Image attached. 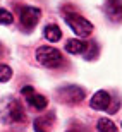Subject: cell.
<instances>
[{
    "label": "cell",
    "instance_id": "cell-1",
    "mask_svg": "<svg viewBox=\"0 0 122 132\" xmlns=\"http://www.w3.org/2000/svg\"><path fill=\"white\" fill-rule=\"evenodd\" d=\"M36 60L48 69H57L64 64V57L54 46H40L36 50Z\"/></svg>",
    "mask_w": 122,
    "mask_h": 132
},
{
    "label": "cell",
    "instance_id": "cell-11",
    "mask_svg": "<svg viewBox=\"0 0 122 132\" xmlns=\"http://www.w3.org/2000/svg\"><path fill=\"white\" fill-rule=\"evenodd\" d=\"M43 34H45V38L48 39V41H52V43H55V41H59L62 38V31L59 29L57 24H48L43 29Z\"/></svg>",
    "mask_w": 122,
    "mask_h": 132
},
{
    "label": "cell",
    "instance_id": "cell-3",
    "mask_svg": "<svg viewBox=\"0 0 122 132\" xmlns=\"http://www.w3.org/2000/svg\"><path fill=\"white\" fill-rule=\"evenodd\" d=\"M57 98L62 103L76 105V103H81L84 100V89L76 86V84H67V86H62L57 89Z\"/></svg>",
    "mask_w": 122,
    "mask_h": 132
},
{
    "label": "cell",
    "instance_id": "cell-13",
    "mask_svg": "<svg viewBox=\"0 0 122 132\" xmlns=\"http://www.w3.org/2000/svg\"><path fill=\"white\" fill-rule=\"evenodd\" d=\"M84 59L86 60H93L95 57L98 55V46H96V43L95 41H88L86 43V50H84Z\"/></svg>",
    "mask_w": 122,
    "mask_h": 132
},
{
    "label": "cell",
    "instance_id": "cell-7",
    "mask_svg": "<svg viewBox=\"0 0 122 132\" xmlns=\"http://www.w3.org/2000/svg\"><path fill=\"white\" fill-rule=\"evenodd\" d=\"M110 103H112V96L107 91H96L93 94V98L89 100V106L95 110H110Z\"/></svg>",
    "mask_w": 122,
    "mask_h": 132
},
{
    "label": "cell",
    "instance_id": "cell-6",
    "mask_svg": "<svg viewBox=\"0 0 122 132\" xmlns=\"http://www.w3.org/2000/svg\"><path fill=\"white\" fill-rule=\"evenodd\" d=\"M21 94L24 96L26 101L29 103L34 110H45V108H47V105H48V100L45 98L43 94L34 93V89L31 88V86H24V88L21 89Z\"/></svg>",
    "mask_w": 122,
    "mask_h": 132
},
{
    "label": "cell",
    "instance_id": "cell-12",
    "mask_svg": "<svg viewBox=\"0 0 122 132\" xmlns=\"http://www.w3.org/2000/svg\"><path fill=\"white\" fill-rule=\"evenodd\" d=\"M96 130L98 132H119V129L112 120H108V118H100V120L96 122Z\"/></svg>",
    "mask_w": 122,
    "mask_h": 132
},
{
    "label": "cell",
    "instance_id": "cell-2",
    "mask_svg": "<svg viewBox=\"0 0 122 132\" xmlns=\"http://www.w3.org/2000/svg\"><path fill=\"white\" fill-rule=\"evenodd\" d=\"M65 22L69 24V28L78 34L79 38H84V36H89L93 31V24L88 19H84L81 14H76V12H65L64 15Z\"/></svg>",
    "mask_w": 122,
    "mask_h": 132
},
{
    "label": "cell",
    "instance_id": "cell-9",
    "mask_svg": "<svg viewBox=\"0 0 122 132\" xmlns=\"http://www.w3.org/2000/svg\"><path fill=\"white\" fill-rule=\"evenodd\" d=\"M105 12L112 21H120L122 19V4L120 0H108L105 4Z\"/></svg>",
    "mask_w": 122,
    "mask_h": 132
},
{
    "label": "cell",
    "instance_id": "cell-4",
    "mask_svg": "<svg viewBox=\"0 0 122 132\" xmlns=\"http://www.w3.org/2000/svg\"><path fill=\"white\" fill-rule=\"evenodd\" d=\"M40 17H41V10L36 9V7H22L19 10V19L22 28H26L28 31L34 29L36 24L40 22Z\"/></svg>",
    "mask_w": 122,
    "mask_h": 132
},
{
    "label": "cell",
    "instance_id": "cell-10",
    "mask_svg": "<svg viewBox=\"0 0 122 132\" xmlns=\"http://www.w3.org/2000/svg\"><path fill=\"white\" fill-rule=\"evenodd\" d=\"M86 43L88 41H83V39H67V43H65V50H67L69 53L72 55H83L84 50H86Z\"/></svg>",
    "mask_w": 122,
    "mask_h": 132
},
{
    "label": "cell",
    "instance_id": "cell-8",
    "mask_svg": "<svg viewBox=\"0 0 122 132\" xmlns=\"http://www.w3.org/2000/svg\"><path fill=\"white\" fill-rule=\"evenodd\" d=\"M54 120H55V115L52 112L36 117V118H34V122H33L34 132H50L52 127H54Z\"/></svg>",
    "mask_w": 122,
    "mask_h": 132
},
{
    "label": "cell",
    "instance_id": "cell-14",
    "mask_svg": "<svg viewBox=\"0 0 122 132\" xmlns=\"http://www.w3.org/2000/svg\"><path fill=\"white\" fill-rule=\"evenodd\" d=\"M12 77V69L5 64H0V82H7Z\"/></svg>",
    "mask_w": 122,
    "mask_h": 132
},
{
    "label": "cell",
    "instance_id": "cell-15",
    "mask_svg": "<svg viewBox=\"0 0 122 132\" xmlns=\"http://www.w3.org/2000/svg\"><path fill=\"white\" fill-rule=\"evenodd\" d=\"M12 21H14V15L10 14L9 10H5V9H0V24H4V26H9V24H12Z\"/></svg>",
    "mask_w": 122,
    "mask_h": 132
},
{
    "label": "cell",
    "instance_id": "cell-16",
    "mask_svg": "<svg viewBox=\"0 0 122 132\" xmlns=\"http://www.w3.org/2000/svg\"><path fill=\"white\" fill-rule=\"evenodd\" d=\"M4 53V46H2V43H0V55Z\"/></svg>",
    "mask_w": 122,
    "mask_h": 132
},
{
    "label": "cell",
    "instance_id": "cell-5",
    "mask_svg": "<svg viewBox=\"0 0 122 132\" xmlns=\"http://www.w3.org/2000/svg\"><path fill=\"white\" fill-rule=\"evenodd\" d=\"M4 113H5V117H7V120L12 122V123H22V122H26V112H24L22 105H21L17 100H9Z\"/></svg>",
    "mask_w": 122,
    "mask_h": 132
},
{
    "label": "cell",
    "instance_id": "cell-17",
    "mask_svg": "<svg viewBox=\"0 0 122 132\" xmlns=\"http://www.w3.org/2000/svg\"><path fill=\"white\" fill-rule=\"evenodd\" d=\"M69 132H76V130H69Z\"/></svg>",
    "mask_w": 122,
    "mask_h": 132
}]
</instances>
